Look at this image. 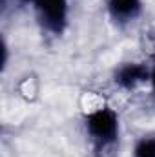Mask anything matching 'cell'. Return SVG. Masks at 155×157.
<instances>
[{
  "label": "cell",
  "instance_id": "4",
  "mask_svg": "<svg viewBox=\"0 0 155 157\" xmlns=\"http://www.w3.org/2000/svg\"><path fill=\"white\" fill-rule=\"evenodd\" d=\"M142 7H144L142 0H106V13L110 20L119 28L133 24L141 17Z\"/></svg>",
  "mask_w": 155,
  "mask_h": 157
},
{
  "label": "cell",
  "instance_id": "2",
  "mask_svg": "<svg viewBox=\"0 0 155 157\" xmlns=\"http://www.w3.org/2000/svg\"><path fill=\"white\" fill-rule=\"evenodd\" d=\"M70 2L71 0H31L37 20L51 35H62L70 22Z\"/></svg>",
  "mask_w": 155,
  "mask_h": 157
},
{
  "label": "cell",
  "instance_id": "1",
  "mask_svg": "<svg viewBox=\"0 0 155 157\" xmlns=\"http://www.w3.org/2000/svg\"><path fill=\"white\" fill-rule=\"evenodd\" d=\"M91 157H115L120 143V117L112 106H99L84 117Z\"/></svg>",
  "mask_w": 155,
  "mask_h": 157
},
{
  "label": "cell",
  "instance_id": "5",
  "mask_svg": "<svg viewBox=\"0 0 155 157\" xmlns=\"http://www.w3.org/2000/svg\"><path fill=\"white\" fill-rule=\"evenodd\" d=\"M131 157H155V133L141 135L133 144Z\"/></svg>",
  "mask_w": 155,
  "mask_h": 157
},
{
  "label": "cell",
  "instance_id": "6",
  "mask_svg": "<svg viewBox=\"0 0 155 157\" xmlns=\"http://www.w3.org/2000/svg\"><path fill=\"white\" fill-rule=\"evenodd\" d=\"M150 86H152V91L155 95V62L152 64V75H150Z\"/></svg>",
  "mask_w": 155,
  "mask_h": 157
},
{
  "label": "cell",
  "instance_id": "3",
  "mask_svg": "<svg viewBox=\"0 0 155 157\" xmlns=\"http://www.w3.org/2000/svg\"><path fill=\"white\" fill-rule=\"evenodd\" d=\"M150 75H152V64L142 62V60H126L115 68L112 78L119 90L131 91L150 82Z\"/></svg>",
  "mask_w": 155,
  "mask_h": 157
}]
</instances>
